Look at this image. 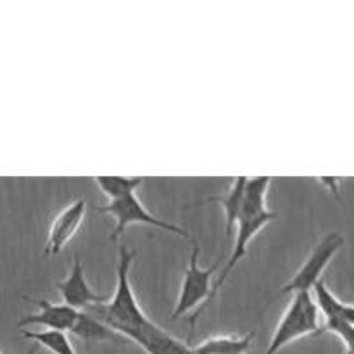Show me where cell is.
<instances>
[{"mask_svg": "<svg viewBox=\"0 0 354 354\" xmlns=\"http://www.w3.org/2000/svg\"><path fill=\"white\" fill-rule=\"evenodd\" d=\"M135 256L137 254L131 252L127 245H121L120 251H118L116 289H114L113 297L106 304H99V306L90 310L95 313L93 317L109 325L121 337H123L124 332L142 327L149 322V318L145 317L140 304H138V299L130 282V270Z\"/></svg>", "mask_w": 354, "mask_h": 354, "instance_id": "cell-1", "label": "cell"}, {"mask_svg": "<svg viewBox=\"0 0 354 354\" xmlns=\"http://www.w3.org/2000/svg\"><path fill=\"white\" fill-rule=\"evenodd\" d=\"M190 242H192V251H190L189 266H187L185 275H183V282L182 287H180V294L178 299H176L175 310H173L171 313V320L185 317L190 311H194L192 318H190V330H194V328H196L197 318H199L201 315L204 313V310L209 306L211 289H213V277L214 272L218 270V266H220L221 259L214 261L213 265L207 266V268H201L199 242L194 237H190Z\"/></svg>", "mask_w": 354, "mask_h": 354, "instance_id": "cell-2", "label": "cell"}, {"mask_svg": "<svg viewBox=\"0 0 354 354\" xmlns=\"http://www.w3.org/2000/svg\"><path fill=\"white\" fill-rule=\"evenodd\" d=\"M318 334H322L320 311L311 292L292 294V299L283 311L265 354H277L294 341Z\"/></svg>", "mask_w": 354, "mask_h": 354, "instance_id": "cell-3", "label": "cell"}, {"mask_svg": "<svg viewBox=\"0 0 354 354\" xmlns=\"http://www.w3.org/2000/svg\"><path fill=\"white\" fill-rule=\"evenodd\" d=\"M99 213L102 214H111L116 221L114 225V230L111 234V242H116L120 239V235L127 230L130 225H145V227H154L159 230L169 232V234L180 235L183 239H190L192 235L187 230H183L182 227L175 223H169V221H162L159 218H156L154 214L149 213L145 209L144 204L140 203V199L137 197V194H130L127 197H121L118 201H111L107 203V206L100 207Z\"/></svg>", "mask_w": 354, "mask_h": 354, "instance_id": "cell-4", "label": "cell"}, {"mask_svg": "<svg viewBox=\"0 0 354 354\" xmlns=\"http://www.w3.org/2000/svg\"><path fill=\"white\" fill-rule=\"evenodd\" d=\"M344 245V237L337 232H332L327 234L311 251V254L308 256L306 261L303 263L299 270L294 273L292 279L286 283V286L280 289V296H286V294H297V292H311L313 287L317 286L324 275V272L327 270V266L330 265V261L334 259V256L337 254L339 249Z\"/></svg>", "mask_w": 354, "mask_h": 354, "instance_id": "cell-5", "label": "cell"}, {"mask_svg": "<svg viewBox=\"0 0 354 354\" xmlns=\"http://www.w3.org/2000/svg\"><path fill=\"white\" fill-rule=\"evenodd\" d=\"M277 218V213L270 211V213L263 214V216L258 218H251V220H241L237 225V234H235V242H234V249H232V256L228 258L227 265L225 268L221 270V273L218 275L216 282L213 283V289H211V297H209V304L213 303L214 297L218 296V292L221 290V287L227 283L228 277L232 275L235 268H237L239 263L248 256V248L249 244L252 242V239L263 230L268 223H272L273 220Z\"/></svg>", "mask_w": 354, "mask_h": 354, "instance_id": "cell-6", "label": "cell"}, {"mask_svg": "<svg viewBox=\"0 0 354 354\" xmlns=\"http://www.w3.org/2000/svg\"><path fill=\"white\" fill-rule=\"evenodd\" d=\"M55 289L61 294L62 303L76 311H90L92 308L106 303V296L97 294L86 282L80 256H75L71 273L61 282H55Z\"/></svg>", "mask_w": 354, "mask_h": 354, "instance_id": "cell-7", "label": "cell"}, {"mask_svg": "<svg viewBox=\"0 0 354 354\" xmlns=\"http://www.w3.org/2000/svg\"><path fill=\"white\" fill-rule=\"evenodd\" d=\"M123 337L140 346L147 354H196L192 346L173 337L151 320L142 327L124 332Z\"/></svg>", "mask_w": 354, "mask_h": 354, "instance_id": "cell-8", "label": "cell"}, {"mask_svg": "<svg viewBox=\"0 0 354 354\" xmlns=\"http://www.w3.org/2000/svg\"><path fill=\"white\" fill-rule=\"evenodd\" d=\"M86 214L85 199H76L68 207L61 211L52 221L50 230H48L47 244H45V256H55L71 242L76 232L80 230L83 223V218Z\"/></svg>", "mask_w": 354, "mask_h": 354, "instance_id": "cell-9", "label": "cell"}, {"mask_svg": "<svg viewBox=\"0 0 354 354\" xmlns=\"http://www.w3.org/2000/svg\"><path fill=\"white\" fill-rule=\"evenodd\" d=\"M28 301L38 308L37 313L26 315L17 322L19 327H26V325H40L45 327V330H59V332H71L78 318V311L69 308L68 304L61 303H48L47 299H31L26 297Z\"/></svg>", "mask_w": 354, "mask_h": 354, "instance_id": "cell-10", "label": "cell"}, {"mask_svg": "<svg viewBox=\"0 0 354 354\" xmlns=\"http://www.w3.org/2000/svg\"><path fill=\"white\" fill-rule=\"evenodd\" d=\"M245 183H248V176H237V178H234L230 189L227 190V194H225V196L207 197V199L201 201V203H199V204L214 203V204H220V206L223 207L225 234H227V241L228 242L232 241V232L237 228L239 220H241L242 201H244Z\"/></svg>", "mask_w": 354, "mask_h": 354, "instance_id": "cell-11", "label": "cell"}, {"mask_svg": "<svg viewBox=\"0 0 354 354\" xmlns=\"http://www.w3.org/2000/svg\"><path fill=\"white\" fill-rule=\"evenodd\" d=\"M270 185H272L270 176L248 178L244 190V201H242L241 220H251V218H258L270 213V209L266 207V196H268Z\"/></svg>", "mask_w": 354, "mask_h": 354, "instance_id": "cell-12", "label": "cell"}, {"mask_svg": "<svg viewBox=\"0 0 354 354\" xmlns=\"http://www.w3.org/2000/svg\"><path fill=\"white\" fill-rule=\"evenodd\" d=\"M71 332L76 337L88 342H118L124 339L118 332H114L109 325L86 311H78V318H76V324Z\"/></svg>", "mask_w": 354, "mask_h": 354, "instance_id": "cell-13", "label": "cell"}, {"mask_svg": "<svg viewBox=\"0 0 354 354\" xmlns=\"http://www.w3.org/2000/svg\"><path fill=\"white\" fill-rule=\"evenodd\" d=\"M254 332L245 335H216L194 348L196 354H248L252 346Z\"/></svg>", "mask_w": 354, "mask_h": 354, "instance_id": "cell-14", "label": "cell"}, {"mask_svg": "<svg viewBox=\"0 0 354 354\" xmlns=\"http://www.w3.org/2000/svg\"><path fill=\"white\" fill-rule=\"evenodd\" d=\"M93 180L109 203L135 194V190L144 183L142 176H95Z\"/></svg>", "mask_w": 354, "mask_h": 354, "instance_id": "cell-15", "label": "cell"}, {"mask_svg": "<svg viewBox=\"0 0 354 354\" xmlns=\"http://www.w3.org/2000/svg\"><path fill=\"white\" fill-rule=\"evenodd\" d=\"M23 337L38 342L54 354H76L71 341L66 332L59 330H40V332H23Z\"/></svg>", "mask_w": 354, "mask_h": 354, "instance_id": "cell-16", "label": "cell"}, {"mask_svg": "<svg viewBox=\"0 0 354 354\" xmlns=\"http://www.w3.org/2000/svg\"><path fill=\"white\" fill-rule=\"evenodd\" d=\"M322 332H330L335 334L346 346V354H354V327L348 324H342L339 320H325Z\"/></svg>", "mask_w": 354, "mask_h": 354, "instance_id": "cell-17", "label": "cell"}, {"mask_svg": "<svg viewBox=\"0 0 354 354\" xmlns=\"http://www.w3.org/2000/svg\"><path fill=\"white\" fill-rule=\"evenodd\" d=\"M320 182L325 183L332 192L337 194V178H320Z\"/></svg>", "mask_w": 354, "mask_h": 354, "instance_id": "cell-18", "label": "cell"}, {"mask_svg": "<svg viewBox=\"0 0 354 354\" xmlns=\"http://www.w3.org/2000/svg\"><path fill=\"white\" fill-rule=\"evenodd\" d=\"M28 354H35V349H31V351H30V353H28Z\"/></svg>", "mask_w": 354, "mask_h": 354, "instance_id": "cell-19", "label": "cell"}]
</instances>
